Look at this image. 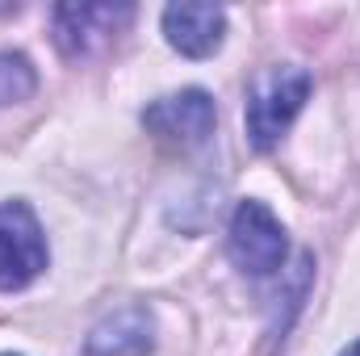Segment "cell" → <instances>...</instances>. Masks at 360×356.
Masks as SVG:
<instances>
[{
  "instance_id": "cell-1",
  "label": "cell",
  "mask_w": 360,
  "mask_h": 356,
  "mask_svg": "<svg viewBox=\"0 0 360 356\" xmlns=\"http://www.w3.org/2000/svg\"><path fill=\"white\" fill-rule=\"evenodd\" d=\"M310 96V72L306 68H264L248 84V139L256 151H272L289 122L302 113Z\"/></svg>"
},
{
  "instance_id": "cell-2",
  "label": "cell",
  "mask_w": 360,
  "mask_h": 356,
  "mask_svg": "<svg viewBox=\"0 0 360 356\" xmlns=\"http://www.w3.org/2000/svg\"><path fill=\"white\" fill-rule=\"evenodd\" d=\"M231 260L243 268L248 276H272L276 268L285 265V252H289V239H285V227L276 222L264 201H243L231 218Z\"/></svg>"
},
{
  "instance_id": "cell-3",
  "label": "cell",
  "mask_w": 360,
  "mask_h": 356,
  "mask_svg": "<svg viewBox=\"0 0 360 356\" xmlns=\"http://www.w3.org/2000/svg\"><path fill=\"white\" fill-rule=\"evenodd\" d=\"M46 268V235L25 201L0 205V289H25Z\"/></svg>"
},
{
  "instance_id": "cell-4",
  "label": "cell",
  "mask_w": 360,
  "mask_h": 356,
  "mask_svg": "<svg viewBox=\"0 0 360 356\" xmlns=\"http://www.w3.org/2000/svg\"><path fill=\"white\" fill-rule=\"evenodd\" d=\"M130 17H134L130 4H55L51 13L55 46L68 59H89L130 25Z\"/></svg>"
},
{
  "instance_id": "cell-5",
  "label": "cell",
  "mask_w": 360,
  "mask_h": 356,
  "mask_svg": "<svg viewBox=\"0 0 360 356\" xmlns=\"http://www.w3.org/2000/svg\"><path fill=\"white\" fill-rule=\"evenodd\" d=\"M143 126L172 143V147H197L214 134V101L201 89H184L172 96H160L155 105L143 109Z\"/></svg>"
},
{
  "instance_id": "cell-6",
  "label": "cell",
  "mask_w": 360,
  "mask_h": 356,
  "mask_svg": "<svg viewBox=\"0 0 360 356\" xmlns=\"http://www.w3.org/2000/svg\"><path fill=\"white\" fill-rule=\"evenodd\" d=\"M226 13L218 4H168L164 8V34L188 59H205L222 46Z\"/></svg>"
},
{
  "instance_id": "cell-7",
  "label": "cell",
  "mask_w": 360,
  "mask_h": 356,
  "mask_svg": "<svg viewBox=\"0 0 360 356\" xmlns=\"http://www.w3.org/2000/svg\"><path fill=\"white\" fill-rule=\"evenodd\" d=\"M151 331H155V323H151L147 306H122L92 327L84 356H147L155 344Z\"/></svg>"
},
{
  "instance_id": "cell-8",
  "label": "cell",
  "mask_w": 360,
  "mask_h": 356,
  "mask_svg": "<svg viewBox=\"0 0 360 356\" xmlns=\"http://www.w3.org/2000/svg\"><path fill=\"white\" fill-rule=\"evenodd\" d=\"M34 89H38V76H34L30 59L17 51H0V105H17V101L34 96Z\"/></svg>"
},
{
  "instance_id": "cell-9",
  "label": "cell",
  "mask_w": 360,
  "mask_h": 356,
  "mask_svg": "<svg viewBox=\"0 0 360 356\" xmlns=\"http://www.w3.org/2000/svg\"><path fill=\"white\" fill-rule=\"evenodd\" d=\"M344 356H360V344H352V348H348V352H344Z\"/></svg>"
}]
</instances>
